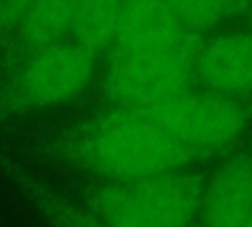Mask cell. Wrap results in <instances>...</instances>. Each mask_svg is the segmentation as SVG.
I'll list each match as a JSON object with an SVG mask.
<instances>
[{"mask_svg": "<svg viewBox=\"0 0 252 227\" xmlns=\"http://www.w3.org/2000/svg\"><path fill=\"white\" fill-rule=\"evenodd\" d=\"M67 160L110 184H126L183 170L199 154L124 109L81 128L63 142Z\"/></svg>", "mask_w": 252, "mask_h": 227, "instance_id": "obj_1", "label": "cell"}, {"mask_svg": "<svg viewBox=\"0 0 252 227\" xmlns=\"http://www.w3.org/2000/svg\"><path fill=\"white\" fill-rule=\"evenodd\" d=\"M98 55L63 41L26 55L0 87V114L39 111L79 97L94 77Z\"/></svg>", "mask_w": 252, "mask_h": 227, "instance_id": "obj_2", "label": "cell"}, {"mask_svg": "<svg viewBox=\"0 0 252 227\" xmlns=\"http://www.w3.org/2000/svg\"><path fill=\"white\" fill-rule=\"evenodd\" d=\"M159 128L179 144L203 154L232 142L244 128V109L226 97L193 93L191 89L165 101L124 109Z\"/></svg>", "mask_w": 252, "mask_h": 227, "instance_id": "obj_3", "label": "cell"}, {"mask_svg": "<svg viewBox=\"0 0 252 227\" xmlns=\"http://www.w3.org/2000/svg\"><path fill=\"white\" fill-rule=\"evenodd\" d=\"M199 45L163 53L108 57L102 77L106 99L116 109H138L189 91Z\"/></svg>", "mask_w": 252, "mask_h": 227, "instance_id": "obj_4", "label": "cell"}, {"mask_svg": "<svg viewBox=\"0 0 252 227\" xmlns=\"http://www.w3.org/2000/svg\"><path fill=\"white\" fill-rule=\"evenodd\" d=\"M193 81L217 97L230 99L252 93V30L201 41L193 63Z\"/></svg>", "mask_w": 252, "mask_h": 227, "instance_id": "obj_5", "label": "cell"}, {"mask_svg": "<svg viewBox=\"0 0 252 227\" xmlns=\"http://www.w3.org/2000/svg\"><path fill=\"white\" fill-rule=\"evenodd\" d=\"M116 186L138 209L159 223L167 227H193L199 217L205 182L179 170Z\"/></svg>", "mask_w": 252, "mask_h": 227, "instance_id": "obj_6", "label": "cell"}, {"mask_svg": "<svg viewBox=\"0 0 252 227\" xmlns=\"http://www.w3.org/2000/svg\"><path fill=\"white\" fill-rule=\"evenodd\" d=\"M252 213V156L236 154L205 182L199 205L201 227H244Z\"/></svg>", "mask_w": 252, "mask_h": 227, "instance_id": "obj_7", "label": "cell"}, {"mask_svg": "<svg viewBox=\"0 0 252 227\" xmlns=\"http://www.w3.org/2000/svg\"><path fill=\"white\" fill-rule=\"evenodd\" d=\"M79 2H32L28 4L18 28L16 39L24 57L55 43L71 39L73 20Z\"/></svg>", "mask_w": 252, "mask_h": 227, "instance_id": "obj_8", "label": "cell"}, {"mask_svg": "<svg viewBox=\"0 0 252 227\" xmlns=\"http://www.w3.org/2000/svg\"><path fill=\"white\" fill-rule=\"evenodd\" d=\"M126 16V2H79L71 41L93 51L94 55L108 53L116 41Z\"/></svg>", "mask_w": 252, "mask_h": 227, "instance_id": "obj_9", "label": "cell"}, {"mask_svg": "<svg viewBox=\"0 0 252 227\" xmlns=\"http://www.w3.org/2000/svg\"><path fill=\"white\" fill-rule=\"evenodd\" d=\"M91 207L106 227H167L138 209L116 184H106L93 191Z\"/></svg>", "mask_w": 252, "mask_h": 227, "instance_id": "obj_10", "label": "cell"}, {"mask_svg": "<svg viewBox=\"0 0 252 227\" xmlns=\"http://www.w3.org/2000/svg\"><path fill=\"white\" fill-rule=\"evenodd\" d=\"M242 2H197V0H179L167 2V8L175 22L189 32H199L219 22L240 16Z\"/></svg>", "mask_w": 252, "mask_h": 227, "instance_id": "obj_11", "label": "cell"}, {"mask_svg": "<svg viewBox=\"0 0 252 227\" xmlns=\"http://www.w3.org/2000/svg\"><path fill=\"white\" fill-rule=\"evenodd\" d=\"M26 191L33 197L39 211L51 227H106L93 211H83L61 199L59 195L47 191L35 182H24Z\"/></svg>", "mask_w": 252, "mask_h": 227, "instance_id": "obj_12", "label": "cell"}, {"mask_svg": "<svg viewBox=\"0 0 252 227\" xmlns=\"http://www.w3.org/2000/svg\"><path fill=\"white\" fill-rule=\"evenodd\" d=\"M240 14H244L242 18H246V20L252 24V4H246V2H244V6H242V12H240Z\"/></svg>", "mask_w": 252, "mask_h": 227, "instance_id": "obj_13", "label": "cell"}, {"mask_svg": "<svg viewBox=\"0 0 252 227\" xmlns=\"http://www.w3.org/2000/svg\"><path fill=\"white\" fill-rule=\"evenodd\" d=\"M244 227H252V213H250V217H248V221H246V225Z\"/></svg>", "mask_w": 252, "mask_h": 227, "instance_id": "obj_14", "label": "cell"}]
</instances>
